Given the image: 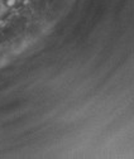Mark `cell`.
I'll return each instance as SVG.
<instances>
[{"label": "cell", "mask_w": 134, "mask_h": 159, "mask_svg": "<svg viewBox=\"0 0 134 159\" xmlns=\"http://www.w3.org/2000/svg\"><path fill=\"white\" fill-rule=\"evenodd\" d=\"M30 0H22V5L23 7H27V5H29Z\"/></svg>", "instance_id": "obj_2"}, {"label": "cell", "mask_w": 134, "mask_h": 159, "mask_svg": "<svg viewBox=\"0 0 134 159\" xmlns=\"http://www.w3.org/2000/svg\"><path fill=\"white\" fill-rule=\"evenodd\" d=\"M18 0H4V5L7 8H14L17 5Z\"/></svg>", "instance_id": "obj_1"}]
</instances>
